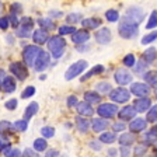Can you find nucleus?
<instances>
[{"label":"nucleus","instance_id":"1","mask_svg":"<svg viewBox=\"0 0 157 157\" xmlns=\"http://www.w3.org/2000/svg\"><path fill=\"white\" fill-rule=\"evenodd\" d=\"M137 25L139 24L133 23L131 20H128L126 17H124L118 27V31H119V35L125 39H131V38H135V35L137 34Z\"/></svg>","mask_w":157,"mask_h":157},{"label":"nucleus","instance_id":"2","mask_svg":"<svg viewBox=\"0 0 157 157\" xmlns=\"http://www.w3.org/2000/svg\"><path fill=\"white\" fill-rule=\"evenodd\" d=\"M48 48H49V51L52 52L53 58L58 59L63 55V52H65L66 41L60 35L52 36V38H49V41H48Z\"/></svg>","mask_w":157,"mask_h":157},{"label":"nucleus","instance_id":"3","mask_svg":"<svg viewBox=\"0 0 157 157\" xmlns=\"http://www.w3.org/2000/svg\"><path fill=\"white\" fill-rule=\"evenodd\" d=\"M39 52H41V49H39L36 45L25 46V49H24V52H23V59H24L25 66H34L35 65V60H36V58H38Z\"/></svg>","mask_w":157,"mask_h":157},{"label":"nucleus","instance_id":"4","mask_svg":"<svg viewBox=\"0 0 157 157\" xmlns=\"http://www.w3.org/2000/svg\"><path fill=\"white\" fill-rule=\"evenodd\" d=\"M86 69H87V62H86V60H78V62L73 63V65L66 70L65 78L67 80V82L69 80H73V78L77 77L78 75H82Z\"/></svg>","mask_w":157,"mask_h":157},{"label":"nucleus","instance_id":"5","mask_svg":"<svg viewBox=\"0 0 157 157\" xmlns=\"http://www.w3.org/2000/svg\"><path fill=\"white\" fill-rule=\"evenodd\" d=\"M33 25H34V21L29 17H23L21 20V27L16 29V34L21 38H28L31 36V29H33Z\"/></svg>","mask_w":157,"mask_h":157},{"label":"nucleus","instance_id":"6","mask_svg":"<svg viewBox=\"0 0 157 157\" xmlns=\"http://www.w3.org/2000/svg\"><path fill=\"white\" fill-rule=\"evenodd\" d=\"M131 97V91H128L126 88L124 87H118L111 90L109 93V98H111L114 102H126Z\"/></svg>","mask_w":157,"mask_h":157},{"label":"nucleus","instance_id":"7","mask_svg":"<svg viewBox=\"0 0 157 157\" xmlns=\"http://www.w3.org/2000/svg\"><path fill=\"white\" fill-rule=\"evenodd\" d=\"M10 72L18 80H25L27 76H28V69L25 65H23V62H13L10 65Z\"/></svg>","mask_w":157,"mask_h":157},{"label":"nucleus","instance_id":"8","mask_svg":"<svg viewBox=\"0 0 157 157\" xmlns=\"http://www.w3.org/2000/svg\"><path fill=\"white\" fill-rule=\"evenodd\" d=\"M49 62H51V56H49V53L45 52V51H41L39 55H38V58H36V60H35L34 69H35L36 72H42V70H45V69L49 66Z\"/></svg>","mask_w":157,"mask_h":157},{"label":"nucleus","instance_id":"9","mask_svg":"<svg viewBox=\"0 0 157 157\" xmlns=\"http://www.w3.org/2000/svg\"><path fill=\"white\" fill-rule=\"evenodd\" d=\"M98 115H101V118H111L114 117L118 112V107L117 104H109V102H105V104H101L97 109Z\"/></svg>","mask_w":157,"mask_h":157},{"label":"nucleus","instance_id":"10","mask_svg":"<svg viewBox=\"0 0 157 157\" xmlns=\"http://www.w3.org/2000/svg\"><path fill=\"white\" fill-rule=\"evenodd\" d=\"M124 17H126L128 20H131V21H133V23L139 24L143 20V10L140 9V7L137 6H132L128 9L126 14H125Z\"/></svg>","mask_w":157,"mask_h":157},{"label":"nucleus","instance_id":"11","mask_svg":"<svg viewBox=\"0 0 157 157\" xmlns=\"http://www.w3.org/2000/svg\"><path fill=\"white\" fill-rule=\"evenodd\" d=\"M131 93L139 98H144L149 93H150V88H149V86H147L146 83H132Z\"/></svg>","mask_w":157,"mask_h":157},{"label":"nucleus","instance_id":"12","mask_svg":"<svg viewBox=\"0 0 157 157\" xmlns=\"http://www.w3.org/2000/svg\"><path fill=\"white\" fill-rule=\"evenodd\" d=\"M115 82L121 86H126L132 82V75L125 69H118L115 72Z\"/></svg>","mask_w":157,"mask_h":157},{"label":"nucleus","instance_id":"13","mask_svg":"<svg viewBox=\"0 0 157 157\" xmlns=\"http://www.w3.org/2000/svg\"><path fill=\"white\" fill-rule=\"evenodd\" d=\"M111 31L108 28H101L98 29L97 33H95V39H97L98 44H101V45H105V44H109L111 42Z\"/></svg>","mask_w":157,"mask_h":157},{"label":"nucleus","instance_id":"14","mask_svg":"<svg viewBox=\"0 0 157 157\" xmlns=\"http://www.w3.org/2000/svg\"><path fill=\"white\" fill-rule=\"evenodd\" d=\"M150 104H151L150 100L144 97V98H137V100H135L132 107H133L135 111H137V112H146V109L150 108Z\"/></svg>","mask_w":157,"mask_h":157},{"label":"nucleus","instance_id":"15","mask_svg":"<svg viewBox=\"0 0 157 157\" xmlns=\"http://www.w3.org/2000/svg\"><path fill=\"white\" fill-rule=\"evenodd\" d=\"M48 31L44 28H39V29H35L34 31V34L31 35V38L34 39V42L38 44V45H41V44H45L46 41H48Z\"/></svg>","mask_w":157,"mask_h":157},{"label":"nucleus","instance_id":"16","mask_svg":"<svg viewBox=\"0 0 157 157\" xmlns=\"http://www.w3.org/2000/svg\"><path fill=\"white\" fill-rule=\"evenodd\" d=\"M135 115H136V111H135V108L131 107V105H126V107H124L121 111H119V118H121L122 122L133 119Z\"/></svg>","mask_w":157,"mask_h":157},{"label":"nucleus","instance_id":"17","mask_svg":"<svg viewBox=\"0 0 157 157\" xmlns=\"http://www.w3.org/2000/svg\"><path fill=\"white\" fill-rule=\"evenodd\" d=\"M91 126L94 132H101L109 126V122L107 119H104V118H94L91 121Z\"/></svg>","mask_w":157,"mask_h":157},{"label":"nucleus","instance_id":"18","mask_svg":"<svg viewBox=\"0 0 157 157\" xmlns=\"http://www.w3.org/2000/svg\"><path fill=\"white\" fill-rule=\"evenodd\" d=\"M72 39H73V42H76L77 45H82L83 42H86V41L90 39V34H88L87 31H84V29H80V31H76V33L73 34Z\"/></svg>","mask_w":157,"mask_h":157},{"label":"nucleus","instance_id":"19","mask_svg":"<svg viewBox=\"0 0 157 157\" xmlns=\"http://www.w3.org/2000/svg\"><path fill=\"white\" fill-rule=\"evenodd\" d=\"M76 108H77L78 114L82 115V117H90V115H93V108L90 104H87L86 101H80L77 105H76Z\"/></svg>","mask_w":157,"mask_h":157},{"label":"nucleus","instance_id":"20","mask_svg":"<svg viewBox=\"0 0 157 157\" xmlns=\"http://www.w3.org/2000/svg\"><path fill=\"white\" fill-rule=\"evenodd\" d=\"M144 128H146V121L142 119V118H136V119H133V121L131 122V125H129V129H131L132 132H135V133L143 131Z\"/></svg>","mask_w":157,"mask_h":157},{"label":"nucleus","instance_id":"21","mask_svg":"<svg viewBox=\"0 0 157 157\" xmlns=\"http://www.w3.org/2000/svg\"><path fill=\"white\" fill-rule=\"evenodd\" d=\"M38 102H29V105L25 108V112H24V121L28 122V119H31L38 112Z\"/></svg>","mask_w":157,"mask_h":157},{"label":"nucleus","instance_id":"22","mask_svg":"<svg viewBox=\"0 0 157 157\" xmlns=\"http://www.w3.org/2000/svg\"><path fill=\"white\" fill-rule=\"evenodd\" d=\"M2 88H3L6 93H13L16 90V80L10 76H6V78L2 83Z\"/></svg>","mask_w":157,"mask_h":157},{"label":"nucleus","instance_id":"23","mask_svg":"<svg viewBox=\"0 0 157 157\" xmlns=\"http://www.w3.org/2000/svg\"><path fill=\"white\" fill-rule=\"evenodd\" d=\"M84 101L90 105L98 104V102L101 101V95L95 91H87V93H84Z\"/></svg>","mask_w":157,"mask_h":157},{"label":"nucleus","instance_id":"24","mask_svg":"<svg viewBox=\"0 0 157 157\" xmlns=\"http://www.w3.org/2000/svg\"><path fill=\"white\" fill-rule=\"evenodd\" d=\"M156 56H157V51H156V48H149V49H146L144 51V53H143V59H144V63H153L154 62V59H156Z\"/></svg>","mask_w":157,"mask_h":157},{"label":"nucleus","instance_id":"25","mask_svg":"<svg viewBox=\"0 0 157 157\" xmlns=\"http://www.w3.org/2000/svg\"><path fill=\"white\" fill-rule=\"evenodd\" d=\"M101 20L100 18H86L82 21V25L86 27V28H97L98 25H101Z\"/></svg>","mask_w":157,"mask_h":157},{"label":"nucleus","instance_id":"26","mask_svg":"<svg viewBox=\"0 0 157 157\" xmlns=\"http://www.w3.org/2000/svg\"><path fill=\"white\" fill-rule=\"evenodd\" d=\"M104 72V66L102 65H97V66H94V67L90 70L88 73H86L84 76L82 77V82H86L87 78H90V77H93L94 75H100V73H102Z\"/></svg>","mask_w":157,"mask_h":157},{"label":"nucleus","instance_id":"27","mask_svg":"<svg viewBox=\"0 0 157 157\" xmlns=\"http://www.w3.org/2000/svg\"><path fill=\"white\" fill-rule=\"evenodd\" d=\"M76 124H77V128L80 132H87V129L90 128V121L86 119V118H83V117L76 118Z\"/></svg>","mask_w":157,"mask_h":157},{"label":"nucleus","instance_id":"28","mask_svg":"<svg viewBox=\"0 0 157 157\" xmlns=\"http://www.w3.org/2000/svg\"><path fill=\"white\" fill-rule=\"evenodd\" d=\"M144 80L157 90V72H147L144 75Z\"/></svg>","mask_w":157,"mask_h":157},{"label":"nucleus","instance_id":"29","mask_svg":"<svg viewBox=\"0 0 157 157\" xmlns=\"http://www.w3.org/2000/svg\"><path fill=\"white\" fill-rule=\"evenodd\" d=\"M46 147H48L46 139H42V137L35 139V142H34V150L35 151H45Z\"/></svg>","mask_w":157,"mask_h":157},{"label":"nucleus","instance_id":"30","mask_svg":"<svg viewBox=\"0 0 157 157\" xmlns=\"http://www.w3.org/2000/svg\"><path fill=\"white\" fill-rule=\"evenodd\" d=\"M119 143L122 144V146H128V144H132L135 142V137L132 133H122L121 136H119Z\"/></svg>","mask_w":157,"mask_h":157},{"label":"nucleus","instance_id":"31","mask_svg":"<svg viewBox=\"0 0 157 157\" xmlns=\"http://www.w3.org/2000/svg\"><path fill=\"white\" fill-rule=\"evenodd\" d=\"M100 142H102V143H114L115 135L112 133V132H104V133H101V136H100Z\"/></svg>","mask_w":157,"mask_h":157},{"label":"nucleus","instance_id":"32","mask_svg":"<svg viewBox=\"0 0 157 157\" xmlns=\"http://www.w3.org/2000/svg\"><path fill=\"white\" fill-rule=\"evenodd\" d=\"M156 27H157V11L154 10L153 13L150 14V17H149V21H147V24H146V28L151 29V28H156Z\"/></svg>","mask_w":157,"mask_h":157},{"label":"nucleus","instance_id":"33","mask_svg":"<svg viewBox=\"0 0 157 157\" xmlns=\"http://www.w3.org/2000/svg\"><path fill=\"white\" fill-rule=\"evenodd\" d=\"M3 153L6 157H23L21 151H20L18 149H14V147H7Z\"/></svg>","mask_w":157,"mask_h":157},{"label":"nucleus","instance_id":"34","mask_svg":"<svg viewBox=\"0 0 157 157\" xmlns=\"http://www.w3.org/2000/svg\"><path fill=\"white\" fill-rule=\"evenodd\" d=\"M154 139H157V126L153 128V129H150V131L144 135V140H146V143H150V142H153Z\"/></svg>","mask_w":157,"mask_h":157},{"label":"nucleus","instance_id":"35","mask_svg":"<svg viewBox=\"0 0 157 157\" xmlns=\"http://www.w3.org/2000/svg\"><path fill=\"white\" fill-rule=\"evenodd\" d=\"M156 39H157V29L153 31V33H150V34H147L146 36H143V38H142V44H143V45H147V44L153 42V41H156Z\"/></svg>","mask_w":157,"mask_h":157},{"label":"nucleus","instance_id":"36","mask_svg":"<svg viewBox=\"0 0 157 157\" xmlns=\"http://www.w3.org/2000/svg\"><path fill=\"white\" fill-rule=\"evenodd\" d=\"M147 121L149 122H157V105H153L150 111L147 112Z\"/></svg>","mask_w":157,"mask_h":157},{"label":"nucleus","instance_id":"37","mask_svg":"<svg viewBox=\"0 0 157 157\" xmlns=\"http://www.w3.org/2000/svg\"><path fill=\"white\" fill-rule=\"evenodd\" d=\"M111 84L107 82H101V83H98L97 84V90L100 93H111Z\"/></svg>","mask_w":157,"mask_h":157},{"label":"nucleus","instance_id":"38","mask_svg":"<svg viewBox=\"0 0 157 157\" xmlns=\"http://www.w3.org/2000/svg\"><path fill=\"white\" fill-rule=\"evenodd\" d=\"M35 94V87L34 86H28V87L24 88V91L21 93V98H29V97H33V95Z\"/></svg>","mask_w":157,"mask_h":157},{"label":"nucleus","instance_id":"39","mask_svg":"<svg viewBox=\"0 0 157 157\" xmlns=\"http://www.w3.org/2000/svg\"><path fill=\"white\" fill-rule=\"evenodd\" d=\"M41 133H42V136L45 137V139H49V137H53V135H55V129H53L52 126H45L41 129Z\"/></svg>","mask_w":157,"mask_h":157},{"label":"nucleus","instance_id":"40","mask_svg":"<svg viewBox=\"0 0 157 157\" xmlns=\"http://www.w3.org/2000/svg\"><path fill=\"white\" fill-rule=\"evenodd\" d=\"M105 17H107L108 21L114 23V21H117V20L119 18V14H118L117 10H108L107 13H105Z\"/></svg>","mask_w":157,"mask_h":157},{"label":"nucleus","instance_id":"41","mask_svg":"<svg viewBox=\"0 0 157 157\" xmlns=\"http://www.w3.org/2000/svg\"><path fill=\"white\" fill-rule=\"evenodd\" d=\"M76 33V28L72 25H62L59 28V34L60 35H66V34H75Z\"/></svg>","mask_w":157,"mask_h":157},{"label":"nucleus","instance_id":"42","mask_svg":"<svg viewBox=\"0 0 157 157\" xmlns=\"http://www.w3.org/2000/svg\"><path fill=\"white\" fill-rule=\"evenodd\" d=\"M80 20H82V14H77V13L69 14V16L66 17V21H67L69 24H75V23H78Z\"/></svg>","mask_w":157,"mask_h":157},{"label":"nucleus","instance_id":"43","mask_svg":"<svg viewBox=\"0 0 157 157\" xmlns=\"http://www.w3.org/2000/svg\"><path fill=\"white\" fill-rule=\"evenodd\" d=\"M135 63H136V59H135V56L132 55V53H129V55H126L124 58V65L128 66V67H131V66H135Z\"/></svg>","mask_w":157,"mask_h":157},{"label":"nucleus","instance_id":"44","mask_svg":"<svg viewBox=\"0 0 157 157\" xmlns=\"http://www.w3.org/2000/svg\"><path fill=\"white\" fill-rule=\"evenodd\" d=\"M146 151H147V144H137V146L135 147L133 153H135V156L139 157V156H143Z\"/></svg>","mask_w":157,"mask_h":157},{"label":"nucleus","instance_id":"45","mask_svg":"<svg viewBox=\"0 0 157 157\" xmlns=\"http://www.w3.org/2000/svg\"><path fill=\"white\" fill-rule=\"evenodd\" d=\"M27 126H28L27 121H23V119H20V121H17L16 124H14V128H16L17 131H20V132H25Z\"/></svg>","mask_w":157,"mask_h":157},{"label":"nucleus","instance_id":"46","mask_svg":"<svg viewBox=\"0 0 157 157\" xmlns=\"http://www.w3.org/2000/svg\"><path fill=\"white\" fill-rule=\"evenodd\" d=\"M38 24H41L42 27H46L48 29H52L53 27H55L52 21H51V20H48V18H39L38 20Z\"/></svg>","mask_w":157,"mask_h":157},{"label":"nucleus","instance_id":"47","mask_svg":"<svg viewBox=\"0 0 157 157\" xmlns=\"http://www.w3.org/2000/svg\"><path fill=\"white\" fill-rule=\"evenodd\" d=\"M143 70H146V63H144V60H139V62L136 63V67H135V72L137 73V75H140Z\"/></svg>","mask_w":157,"mask_h":157},{"label":"nucleus","instance_id":"48","mask_svg":"<svg viewBox=\"0 0 157 157\" xmlns=\"http://www.w3.org/2000/svg\"><path fill=\"white\" fill-rule=\"evenodd\" d=\"M11 129V124L9 121H2L0 122V133H3V132H7Z\"/></svg>","mask_w":157,"mask_h":157},{"label":"nucleus","instance_id":"49","mask_svg":"<svg viewBox=\"0 0 157 157\" xmlns=\"http://www.w3.org/2000/svg\"><path fill=\"white\" fill-rule=\"evenodd\" d=\"M9 21L11 23V27H14V28L18 27V18H17V14L13 13V11H11V14H10V17H9Z\"/></svg>","mask_w":157,"mask_h":157},{"label":"nucleus","instance_id":"50","mask_svg":"<svg viewBox=\"0 0 157 157\" xmlns=\"http://www.w3.org/2000/svg\"><path fill=\"white\" fill-rule=\"evenodd\" d=\"M6 108H7V109H16V108H17V100H16V98L9 100V101L6 102Z\"/></svg>","mask_w":157,"mask_h":157},{"label":"nucleus","instance_id":"51","mask_svg":"<svg viewBox=\"0 0 157 157\" xmlns=\"http://www.w3.org/2000/svg\"><path fill=\"white\" fill-rule=\"evenodd\" d=\"M23 157H38V154H36L33 149H24Z\"/></svg>","mask_w":157,"mask_h":157},{"label":"nucleus","instance_id":"52","mask_svg":"<svg viewBox=\"0 0 157 157\" xmlns=\"http://www.w3.org/2000/svg\"><path fill=\"white\" fill-rule=\"evenodd\" d=\"M125 128H126V126H125L124 122H117V124L112 125V129H114V131H118V132H119V131H125Z\"/></svg>","mask_w":157,"mask_h":157},{"label":"nucleus","instance_id":"53","mask_svg":"<svg viewBox=\"0 0 157 157\" xmlns=\"http://www.w3.org/2000/svg\"><path fill=\"white\" fill-rule=\"evenodd\" d=\"M78 101H77V98L75 97V95H70V97L67 98V105L69 107H73V105H77Z\"/></svg>","mask_w":157,"mask_h":157},{"label":"nucleus","instance_id":"54","mask_svg":"<svg viewBox=\"0 0 157 157\" xmlns=\"http://www.w3.org/2000/svg\"><path fill=\"white\" fill-rule=\"evenodd\" d=\"M7 27H9V18H6V17H2V18H0V28H2V29H6Z\"/></svg>","mask_w":157,"mask_h":157},{"label":"nucleus","instance_id":"55","mask_svg":"<svg viewBox=\"0 0 157 157\" xmlns=\"http://www.w3.org/2000/svg\"><path fill=\"white\" fill-rule=\"evenodd\" d=\"M129 147H126V146H122L121 147V156L122 157H129Z\"/></svg>","mask_w":157,"mask_h":157},{"label":"nucleus","instance_id":"56","mask_svg":"<svg viewBox=\"0 0 157 157\" xmlns=\"http://www.w3.org/2000/svg\"><path fill=\"white\" fill-rule=\"evenodd\" d=\"M58 156H59L58 150H48L45 154V157H58Z\"/></svg>","mask_w":157,"mask_h":157},{"label":"nucleus","instance_id":"57","mask_svg":"<svg viewBox=\"0 0 157 157\" xmlns=\"http://www.w3.org/2000/svg\"><path fill=\"white\" fill-rule=\"evenodd\" d=\"M90 146L94 147V150H100V149H101V146H100L98 143H95V142H91V143H90Z\"/></svg>","mask_w":157,"mask_h":157},{"label":"nucleus","instance_id":"58","mask_svg":"<svg viewBox=\"0 0 157 157\" xmlns=\"http://www.w3.org/2000/svg\"><path fill=\"white\" fill-rule=\"evenodd\" d=\"M88 46L86 45H77V51H80V52H84V51H87Z\"/></svg>","mask_w":157,"mask_h":157},{"label":"nucleus","instance_id":"59","mask_svg":"<svg viewBox=\"0 0 157 157\" xmlns=\"http://www.w3.org/2000/svg\"><path fill=\"white\" fill-rule=\"evenodd\" d=\"M4 78H6V76H4V70H0V82L3 83Z\"/></svg>","mask_w":157,"mask_h":157},{"label":"nucleus","instance_id":"60","mask_svg":"<svg viewBox=\"0 0 157 157\" xmlns=\"http://www.w3.org/2000/svg\"><path fill=\"white\" fill-rule=\"evenodd\" d=\"M108 154H109V156H115V154H117V151H115L114 149H109V150H108Z\"/></svg>","mask_w":157,"mask_h":157},{"label":"nucleus","instance_id":"61","mask_svg":"<svg viewBox=\"0 0 157 157\" xmlns=\"http://www.w3.org/2000/svg\"><path fill=\"white\" fill-rule=\"evenodd\" d=\"M154 151H156V153H157V140L154 142Z\"/></svg>","mask_w":157,"mask_h":157},{"label":"nucleus","instance_id":"62","mask_svg":"<svg viewBox=\"0 0 157 157\" xmlns=\"http://www.w3.org/2000/svg\"><path fill=\"white\" fill-rule=\"evenodd\" d=\"M156 97H157V93H156Z\"/></svg>","mask_w":157,"mask_h":157}]
</instances>
